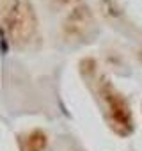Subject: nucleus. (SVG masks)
I'll return each instance as SVG.
<instances>
[{
    "label": "nucleus",
    "mask_w": 142,
    "mask_h": 151,
    "mask_svg": "<svg viewBox=\"0 0 142 151\" xmlns=\"http://www.w3.org/2000/svg\"><path fill=\"white\" fill-rule=\"evenodd\" d=\"M80 75L89 91L93 93L108 128L119 137H128L130 133H133L135 119H133L131 107L128 100L123 96V93L107 77V73L100 68V64L89 57L82 59Z\"/></svg>",
    "instance_id": "f257e3e1"
},
{
    "label": "nucleus",
    "mask_w": 142,
    "mask_h": 151,
    "mask_svg": "<svg viewBox=\"0 0 142 151\" xmlns=\"http://www.w3.org/2000/svg\"><path fill=\"white\" fill-rule=\"evenodd\" d=\"M0 29L6 39L20 50L36 46L39 23L32 0H0Z\"/></svg>",
    "instance_id": "f03ea898"
},
{
    "label": "nucleus",
    "mask_w": 142,
    "mask_h": 151,
    "mask_svg": "<svg viewBox=\"0 0 142 151\" xmlns=\"http://www.w3.org/2000/svg\"><path fill=\"white\" fill-rule=\"evenodd\" d=\"M46 144H48V137L43 130H32L20 137L22 151H44Z\"/></svg>",
    "instance_id": "7ed1b4c3"
}]
</instances>
